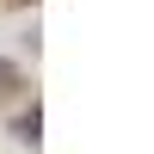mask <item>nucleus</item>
<instances>
[{
	"instance_id": "f257e3e1",
	"label": "nucleus",
	"mask_w": 154,
	"mask_h": 154,
	"mask_svg": "<svg viewBox=\"0 0 154 154\" xmlns=\"http://www.w3.org/2000/svg\"><path fill=\"white\" fill-rule=\"evenodd\" d=\"M19 86H25V80H19V68H12V62H0V93H19Z\"/></svg>"
}]
</instances>
